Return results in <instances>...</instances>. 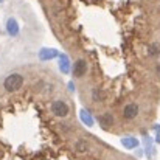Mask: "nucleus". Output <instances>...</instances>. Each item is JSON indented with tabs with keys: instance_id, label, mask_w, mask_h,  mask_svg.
I'll list each match as a JSON object with an SVG mask.
<instances>
[{
	"instance_id": "1",
	"label": "nucleus",
	"mask_w": 160,
	"mask_h": 160,
	"mask_svg": "<svg viewBox=\"0 0 160 160\" xmlns=\"http://www.w3.org/2000/svg\"><path fill=\"white\" fill-rule=\"evenodd\" d=\"M23 84H25V78L20 73H11L3 81V90L6 93H16L23 87Z\"/></svg>"
},
{
	"instance_id": "2",
	"label": "nucleus",
	"mask_w": 160,
	"mask_h": 160,
	"mask_svg": "<svg viewBox=\"0 0 160 160\" xmlns=\"http://www.w3.org/2000/svg\"><path fill=\"white\" fill-rule=\"evenodd\" d=\"M50 109H52V113L56 115V117H59V118L67 117L68 112H70L68 104L65 101H62V100H54L53 103H52V106H50Z\"/></svg>"
},
{
	"instance_id": "3",
	"label": "nucleus",
	"mask_w": 160,
	"mask_h": 160,
	"mask_svg": "<svg viewBox=\"0 0 160 160\" xmlns=\"http://www.w3.org/2000/svg\"><path fill=\"white\" fill-rule=\"evenodd\" d=\"M138 112H140V107H138V104H137V103H129V104H126V106L123 107L121 115H123V118H124V120L131 121V120L137 118Z\"/></svg>"
},
{
	"instance_id": "4",
	"label": "nucleus",
	"mask_w": 160,
	"mask_h": 160,
	"mask_svg": "<svg viewBox=\"0 0 160 160\" xmlns=\"http://www.w3.org/2000/svg\"><path fill=\"white\" fill-rule=\"evenodd\" d=\"M87 73V62L84 59H76L73 64V75L75 78H82Z\"/></svg>"
},
{
	"instance_id": "5",
	"label": "nucleus",
	"mask_w": 160,
	"mask_h": 160,
	"mask_svg": "<svg viewBox=\"0 0 160 160\" xmlns=\"http://www.w3.org/2000/svg\"><path fill=\"white\" fill-rule=\"evenodd\" d=\"M143 142H145V154L148 156V159H154L156 157V148H154L152 138L148 137V135H145Z\"/></svg>"
},
{
	"instance_id": "6",
	"label": "nucleus",
	"mask_w": 160,
	"mask_h": 160,
	"mask_svg": "<svg viewBox=\"0 0 160 160\" xmlns=\"http://www.w3.org/2000/svg\"><path fill=\"white\" fill-rule=\"evenodd\" d=\"M121 145H123L126 149H135V148L140 146V142H138V138L129 135V137H123V138H121Z\"/></svg>"
},
{
	"instance_id": "7",
	"label": "nucleus",
	"mask_w": 160,
	"mask_h": 160,
	"mask_svg": "<svg viewBox=\"0 0 160 160\" xmlns=\"http://www.w3.org/2000/svg\"><path fill=\"white\" fill-rule=\"evenodd\" d=\"M98 121H100V126H101L103 129H109V128L113 124V115L109 113V112H106V113L100 115Z\"/></svg>"
},
{
	"instance_id": "8",
	"label": "nucleus",
	"mask_w": 160,
	"mask_h": 160,
	"mask_svg": "<svg viewBox=\"0 0 160 160\" xmlns=\"http://www.w3.org/2000/svg\"><path fill=\"white\" fill-rule=\"evenodd\" d=\"M56 56H58V52L54 48H42L39 52V58L42 61H50V59H54Z\"/></svg>"
},
{
	"instance_id": "9",
	"label": "nucleus",
	"mask_w": 160,
	"mask_h": 160,
	"mask_svg": "<svg viewBox=\"0 0 160 160\" xmlns=\"http://www.w3.org/2000/svg\"><path fill=\"white\" fill-rule=\"evenodd\" d=\"M6 30H8V33H9L11 36H17L19 27H17L16 19H8V22H6Z\"/></svg>"
},
{
	"instance_id": "10",
	"label": "nucleus",
	"mask_w": 160,
	"mask_h": 160,
	"mask_svg": "<svg viewBox=\"0 0 160 160\" xmlns=\"http://www.w3.org/2000/svg\"><path fill=\"white\" fill-rule=\"evenodd\" d=\"M59 68H61L62 73H68L70 72V62H68V58L65 54H62L61 59H59Z\"/></svg>"
},
{
	"instance_id": "11",
	"label": "nucleus",
	"mask_w": 160,
	"mask_h": 160,
	"mask_svg": "<svg viewBox=\"0 0 160 160\" xmlns=\"http://www.w3.org/2000/svg\"><path fill=\"white\" fill-rule=\"evenodd\" d=\"M148 54H149L151 58H157V56H160V44L159 42L149 44V47H148Z\"/></svg>"
},
{
	"instance_id": "12",
	"label": "nucleus",
	"mask_w": 160,
	"mask_h": 160,
	"mask_svg": "<svg viewBox=\"0 0 160 160\" xmlns=\"http://www.w3.org/2000/svg\"><path fill=\"white\" fill-rule=\"evenodd\" d=\"M92 100L95 101V103H100V101H104L106 100V97H104V92L101 90V89H93L92 90Z\"/></svg>"
},
{
	"instance_id": "13",
	"label": "nucleus",
	"mask_w": 160,
	"mask_h": 160,
	"mask_svg": "<svg viewBox=\"0 0 160 160\" xmlns=\"http://www.w3.org/2000/svg\"><path fill=\"white\" fill-rule=\"evenodd\" d=\"M81 120H82V123L86 124V126H93V118H92V115L89 113V112H86V110H81Z\"/></svg>"
},
{
	"instance_id": "14",
	"label": "nucleus",
	"mask_w": 160,
	"mask_h": 160,
	"mask_svg": "<svg viewBox=\"0 0 160 160\" xmlns=\"http://www.w3.org/2000/svg\"><path fill=\"white\" fill-rule=\"evenodd\" d=\"M75 149H76L78 152H87L89 145H87L86 140H76V142H75Z\"/></svg>"
},
{
	"instance_id": "15",
	"label": "nucleus",
	"mask_w": 160,
	"mask_h": 160,
	"mask_svg": "<svg viewBox=\"0 0 160 160\" xmlns=\"http://www.w3.org/2000/svg\"><path fill=\"white\" fill-rule=\"evenodd\" d=\"M156 142L160 145V132H157V135H156Z\"/></svg>"
},
{
	"instance_id": "16",
	"label": "nucleus",
	"mask_w": 160,
	"mask_h": 160,
	"mask_svg": "<svg viewBox=\"0 0 160 160\" xmlns=\"http://www.w3.org/2000/svg\"><path fill=\"white\" fill-rule=\"evenodd\" d=\"M157 70H159V73H160V65H159V67H157Z\"/></svg>"
},
{
	"instance_id": "17",
	"label": "nucleus",
	"mask_w": 160,
	"mask_h": 160,
	"mask_svg": "<svg viewBox=\"0 0 160 160\" xmlns=\"http://www.w3.org/2000/svg\"><path fill=\"white\" fill-rule=\"evenodd\" d=\"M2 2H3V0H0V3H2Z\"/></svg>"
}]
</instances>
